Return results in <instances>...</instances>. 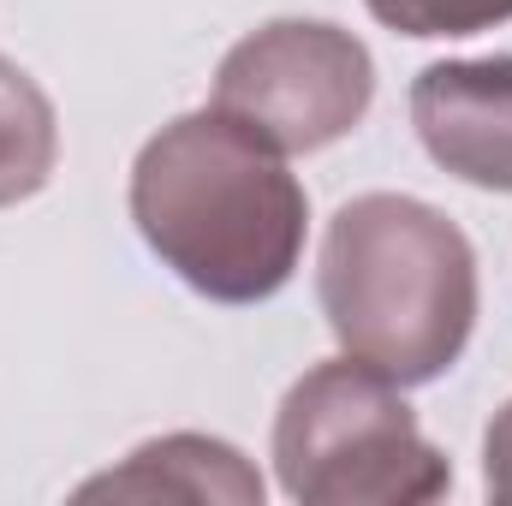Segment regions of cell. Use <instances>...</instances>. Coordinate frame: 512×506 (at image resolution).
<instances>
[{"label": "cell", "mask_w": 512, "mask_h": 506, "mask_svg": "<svg viewBox=\"0 0 512 506\" xmlns=\"http://www.w3.org/2000/svg\"><path fill=\"white\" fill-rule=\"evenodd\" d=\"M411 126L435 167L512 197V54L423 66L411 84Z\"/></svg>", "instance_id": "cell-5"}, {"label": "cell", "mask_w": 512, "mask_h": 506, "mask_svg": "<svg viewBox=\"0 0 512 506\" xmlns=\"http://www.w3.org/2000/svg\"><path fill=\"white\" fill-rule=\"evenodd\" d=\"M274 471L304 506H405L453 489V465L423 441L399 381L358 358H328L286 387L274 417Z\"/></svg>", "instance_id": "cell-3"}, {"label": "cell", "mask_w": 512, "mask_h": 506, "mask_svg": "<svg viewBox=\"0 0 512 506\" xmlns=\"http://www.w3.org/2000/svg\"><path fill=\"white\" fill-rule=\"evenodd\" d=\"M78 495L84 501H96V495H137V501H155V495H179V501H262V477L245 465L239 447H227L215 435H161V441H143L120 471L84 483Z\"/></svg>", "instance_id": "cell-6"}, {"label": "cell", "mask_w": 512, "mask_h": 506, "mask_svg": "<svg viewBox=\"0 0 512 506\" xmlns=\"http://www.w3.org/2000/svg\"><path fill=\"white\" fill-rule=\"evenodd\" d=\"M316 298L346 358L399 387H423L471 346L477 251L435 203L364 191L328 221Z\"/></svg>", "instance_id": "cell-2"}, {"label": "cell", "mask_w": 512, "mask_h": 506, "mask_svg": "<svg viewBox=\"0 0 512 506\" xmlns=\"http://www.w3.org/2000/svg\"><path fill=\"white\" fill-rule=\"evenodd\" d=\"M376 102L370 48L328 18H274L227 48L215 102L280 155H310L364 126Z\"/></svg>", "instance_id": "cell-4"}, {"label": "cell", "mask_w": 512, "mask_h": 506, "mask_svg": "<svg viewBox=\"0 0 512 506\" xmlns=\"http://www.w3.org/2000/svg\"><path fill=\"white\" fill-rule=\"evenodd\" d=\"M483 489L495 501H512V399L495 411V423L483 435Z\"/></svg>", "instance_id": "cell-9"}, {"label": "cell", "mask_w": 512, "mask_h": 506, "mask_svg": "<svg viewBox=\"0 0 512 506\" xmlns=\"http://www.w3.org/2000/svg\"><path fill=\"white\" fill-rule=\"evenodd\" d=\"M131 221L191 292L215 304H262L304 256L310 197L274 143L221 108H197L137 149Z\"/></svg>", "instance_id": "cell-1"}, {"label": "cell", "mask_w": 512, "mask_h": 506, "mask_svg": "<svg viewBox=\"0 0 512 506\" xmlns=\"http://www.w3.org/2000/svg\"><path fill=\"white\" fill-rule=\"evenodd\" d=\"M387 30L399 36H477L512 18V0H364Z\"/></svg>", "instance_id": "cell-8"}, {"label": "cell", "mask_w": 512, "mask_h": 506, "mask_svg": "<svg viewBox=\"0 0 512 506\" xmlns=\"http://www.w3.org/2000/svg\"><path fill=\"white\" fill-rule=\"evenodd\" d=\"M60 161V114L48 90L0 54V209L36 197Z\"/></svg>", "instance_id": "cell-7"}]
</instances>
